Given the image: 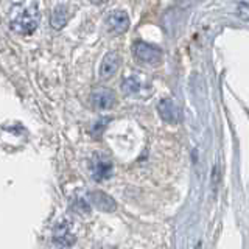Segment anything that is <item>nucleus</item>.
Wrapping results in <instances>:
<instances>
[{
    "instance_id": "nucleus-1",
    "label": "nucleus",
    "mask_w": 249,
    "mask_h": 249,
    "mask_svg": "<svg viewBox=\"0 0 249 249\" xmlns=\"http://www.w3.org/2000/svg\"><path fill=\"white\" fill-rule=\"evenodd\" d=\"M41 14L36 2L19 3L14 6L11 14V28L19 35H31L36 30Z\"/></svg>"
},
{
    "instance_id": "nucleus-2",
    "label": "nucleus",
    "mask_w": 249,
    "mask_h": 249,
    "mask_svg": "<svg viewBox=\"0 0 249 249\" xmlns=\"http://www.w3.org/2000/svg\"><path fill=\"white\" fill-rule=\"evenodd\" d=\"M134 56L148 66H158L162 61V52L159 47L140 41L134 45Z\"/></svg>"
},
{
    "instance_id": "nucleus-3",
    "label": "nucleus",
    "mask_w": 249,
    "mask_h": 249,
    "mask_svg": "<svg viewBox=\"0 0 249 249\" xmlns=\"http://www.w3.org/2000/svg\"><path fill=\"white\" fill-rule=\"evenodd\" d=\"M53 243L61 249L70 248L75 243V235L70 232V223L67 220H61L54 226L53 233Z\"/></svg>"
},
{
    "instance_id": "nucleus-4",
    "label": "nucleus",
    "mask_w": 249,
    "mask_h": 249,
    "mask_svg": "<svg viewBox=\"0 0 249 249\" xmlns=\"http://www.w3.org/2000/svg\"><path fill=\"white\" fill-rule=\"evenodd\" d=\"M112 175V162L105 156H95L92 160V176L95 181H105Z\"/></svg>"
},
{
    "instance_id": "nucleus-5",
    "label": "nucleus",
    "mask_w": 249,
    "mask_h": 249,
    "mask_svg": "<svg viewBox=\"0 0 249 249\" xmlns=\"http://www.w3.org/2000/svg\"><path fill=\"white\" fill-rule=\"evenodd\" d=\"M106 23L112 33L120 35L129 28V18L124 11H111L106 19Z\"/></svg>"
},
{
    "instance_id": "nucleus-6",
    "label": "nucleus",
    "mask_w": 249,
    "mask_h": 249,
    "mask_svg": "<svg viewBox=\"0 0 249 249\" xmlns=\"http://www.w3.org/2000/svg\"><path fill=\"white\" fill-rule=\"evenodd\" d=\"M120 56L117 52H109L105 54L103 61H101V66H100V76L101 78H109L112 76L117 70L120 67Z\"/></svg>"
},
{
    "instance_id": "nucleus-7",
    "label": "nucleus",
    "mask_w": 249,
    "mask_h": 249,
    "mask_svg": "<svg viewBox=\"0 0 249 249\" xmlns=\"http://www.w3.org/2000/svg\"><path fill=\"white\" fill-rule=\"evenodd\" d=\"M114 92L111 89H97L95 92L92 93V103L95 105L98 109H107L114 105Z\"/></svg>"
},
{
    "instance_id": "nucleus-8",
    "label": "nucleus",
    "mask_w": 249,
    "mask_h": 249,
    "mask_svg": "<svg viewBox=\"0 0 249 249\" xmlns=\"http://www.w3.org/2000/svg\"><path fill=\"white\" fill-rule=\"evenodd\" d=\"M90 199L100 210L103 212H114L115 210V202L114 199L106 195L105 192H92L90 193Z\"/></svg>"
},
{
    "instance_id": "nucleus-9",
    "label": "nucleus",
    "mask_w": 249,
    "mask_h": 249,
    "mask_svg": "<svg viewBox=\"0 0 249 249\" xmlns=\"http://www.w3.org/2000/svg\"><path fill=\"white\" fill-rule=\"evenodd\" d=\"M67 22V5H58L52 13L50 23L54 30H61Z\"/></svg>"
},
{
    "instance_id": "nucleus-10",
    "label": "nucleus",
    "mask_w": 249,
    "mask_h": 249,
    "mask_svg": "<svg viewBox=\"0 0 249 249\" xmlns=\"http://www.w3.org/2000/svg\"><path fill=\"white\" fill-rule=\"evenodd\" d=\"M158 109H159V114L160 117L165 122H175L176 120V107L173 105V101L165 98V100H160V103L158 105Z\"/></svg>"
},
{
    "instance_id": "nucleus-11",
    "label": "nucleus",
    "mask_w": 249,
    "mask_h": 249,
    "mask_svg": "<svg viewBox=\"0 0 249 249\" xmlns=\"http://www.w3.org/2000/svg\"><path fill=\"white\" fill-rule=\"evenodd\" d=\"M122 89H123L124 93H134V92H137L140 89V83H139V80L136 76H128L126 80L123 81Z\"/></svg>"
},
{
    "instance_id": "nucleus-12",
    "label": "nucleus",
    "mask_w": 249,
    "mask_h": 249,
    "mask_svg": "<svg viewBox=\"0 0 249 249\" xmlns=\"http://www.w3.org/2000/svg\"><path fill=\"white\" fill-rule=\"evenodd\" d=\"M73 209L76 210V212H80V213H89L90 212V204H89V201H86L83 198H78V199H75Z\"/></svg>"
},
{
    "instance_id": "nucleus-13",
    "label": "nucleus",
    "mask_w": 249,
    "mask_h": 249,
    "mask_svg": "<svg viewBox=\"0 0 249 249\" xmlns=\"http://www.w3.org/2000/svg\"><path fill=\"white\" fill-rule=\"evenodd\" d=\"M195 249H202V243H201V241H198L196 246H195Z\"/></svg>"
}]
</instances>
